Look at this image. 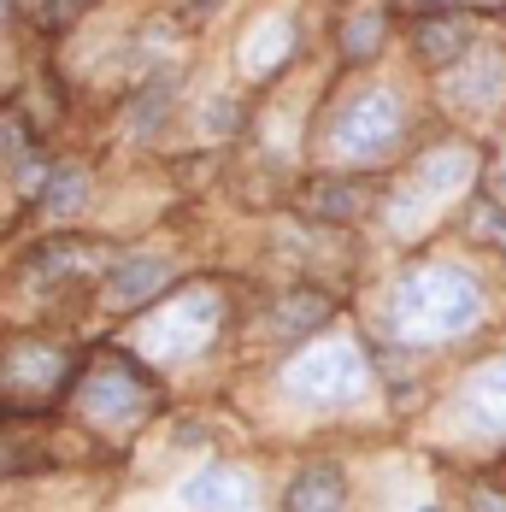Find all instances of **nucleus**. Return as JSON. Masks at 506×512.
I'll return each mask as SVG.
<instances>
[{
  "label": "nucleus",
  "instance_id": "20",
  "mask_svg": "<svg viewBox=\"0 0 506 512\" xmlns=\"http://www.w3.org/2000/svg\"><path fill=\"white\" fill-rule=\"evenodd\" d=\"M477 230H483V242H495L506 254V212L501 206H483V212H477Z\"/></svg>",
  "mask_w": 506,
  "mask_h": 512
},
{
  "label": "nucleus",
  "instance_id": "12",
  "mask_svg": "<svg viewBox=\"0 0 506 512\" xmlns=\"http://www.w3.org/2000/svg\"><path fill=\"white\" fill-rule=\"evenodd\" d=\"M289 512H348V483L336 465H312L289 483Z\"/></svg>",
  "mask_w": 506,
  "mask_h": 512
},
{
  "label": "nucleus",
  "instance_id": "1",
  "mask_svg": "<svg viewBox=\"0 0 506 512\" xmlns=\"http://www.w3.org/2000/svg\"><path fill=\"white\" fill-rule=\"evenodd\" d=\"M477 318H483V289L465 265H448V259L406 271L389 295V330L412 348L459 342Z\"/></svg>",
  "mask_w": 506,
  "mask_h": 512
},
{
  "label": "nucleus",
  "instance_id": "21",
  "mask_svg": "<svg viewBox=\"0 0 506 512\" xmlns=\"http://www.w3.org/2000/svg\"><path fill=\"white\" fill-rule=\"evenodd\" d=\"M477 512H506V495H477Z\"/></svg>",
  "mask_w": 506,
  "mask_h": 512
},
{
  "label": "nucleus",
  "instance_id": "13",
  "mask_svg": "<svg viewBox=\"0 0 506 512\" xmlns=\"http://www.w3.org/2000/svg\"><path fill=\"white\" fill-rule=\"evenodd\" d=\"M165 283H171V265H165V259L142 254V259H118V265H112V301H118V307L153 301Z\"/></svg>",
  "mask_w": 506,
  "mask_h": 512
},
{
  "label": "nucleus",
  "instance_id": "22",
  "mask_svg": "<svg viewBox=\"0 0 506 512\" xmlns=\"http://www.w3.org/2000/svg\"><path fill=\"white\" fill-rule=\"evenodd\" d=\"M418 512H436V507H418Z\"/></svg>",
  "mask_w": 506,
  "mask_h": 512
},
{
  "label": "nucleus",
  "instance_id": "5",
  "mask_svg": "<svg viewBox=\"0 0 506 512\" xmlns=\"http://www.w3.org/2000/svg\"><path fill=\"white\" fill-rule=\"evenodd\" d=\"M401 142V101L395 89H365L342 106L336 130H330V154L348 159V165H371Z\"/></svg>",
  "mask_w": 506,
  "mask_h": 512
},
{
  "label": "nucleus",
  "instance_id": "18",
  "mask_svg": "<svg viewBox=\"0 0 506 512\" xmlns=\"http://www.w3.org/2000/svg\"><path fill=\"white\" fill-rule=\"evenodd\" d=\"M0 171H6V177L30 171V165H24V130H18L12 118H0Z\"/></svg>",
  "mask_w": 506,
  "mask_h": 512
},
{
  "label": "nucleus",
  "instance_id": "6",
  "mask_svg": "<svg viewBox=\"0 0 506 512\" xmlns=\"http://www.w3.org/2000/svg\"><path fill=\"white\" fill-rule=\"evenodd\" d=\"M77 412L89 424H136L148 412V389L130 365H101L95 377H83L77 389Z\"/></svg>",
  "mask_w": 506,
  "mask_h": 512
},
{
  "label": "nucleus",
  "instance_id": "15",
  "mask_svg": "<svg viewBox=\"0 0 506 512\" xmlns=\"http://www.w3.org/2000/svg\"><path fill=\"white\" fill-rule=\"evenodd\" d=\"M418 48L430 53V59H442V65H454V59H465V48H471V24H465V18L424 24V30H418Z\"/></svg>",
  "mask_w": 506,
  "mask_h": 512
},
{
  "label": "nucleus",
  "instance_id": "7",
  "mask_svg": "<svg viewBox=\"0 0 506 512\" xmlns=\"http://www.w3.org/2000/svg\"><path fill=\"white\" fill-rule=\"evenodd\" d=\"M459 424L471 436H489V442L506 436V354L483 359L465 377V389H459Z\"/></svg>",
  "mask_w": 506,
  "mask_h": 512
},
{
  "label": "nucleus",
  "instance_id": "10",
  "mask_svg": "<svg viewBox=\"0 0 506 512\" xmlns=\"http://www.w3.org/2000/svg\"><path fill=\"white\" fill-rule=\"evenodd\" d=\"M301 42V30H295V18L289 12H265L259 24H253L248 36H242V53H236V65L248 71V77H271L289 53Z\"/></svg>",
  "mask_w": 506,
  "mask_h": 512
},
{
  "label": "nucleus",
  "instance_id": "11",
  "mask_svg": "<svg viewBox=\"0 0 506 512\" xmlns=\"http://www.w3.org/2000/svg\"><path fill=\"white\" fill-rule=\"evenodd\" d=\"M53 377H65V354L48 342H18V354L0 371L6 389H53Z\"/></svg>",
  "mask_w": 506,
  "mask_h": 512
},
{
  "label": "nucleus",
  "instance_id": "14",
  "mask_svg": "<svg viewBox=\"0 0 506 512\" xmlns=\"http://www.w3.org/2000/svg\"><path fill=\"white\" fill-rule=\"evenodd\" d=\"M330 318V295H312V289H295V295H283L277 301V312H271V330L277 336H301V330H312V324H324Z\"/></svg>",
  "mask_w": 506,
  "mask_h": 512
},
{
  "label": "nucleus",
  "instance_id": "8",
  "mask_svg": "<svg viewBox=\"0 0 506 512\" xmlns=\"http://www.w3.org/2000/svg\"><path fill=\"white\" fill-rule=\"evenodd\" d=\"M506 89V53H465V59H454L448 71H442V95L454 106H465V112H477V106H495Z\"/></svg>",
  "mask_w": 506,
  "mask_h": 512
},
{
  "label": "nucleus",
  "instance_id": "16",
  "mask_svg": "<svg viewBox=\"0 0 506 512\" xmlns=\"http://www.w3.org/2000/svg\"><path fill=\"white\" fill-rule=\"evenodd\" d=\"M83 195H89V177L71 165V171H53L48 189H42V206H48L53 218H65V212H77L83 206Z\"/></svg>",
  "mask_w": 506,
  "mask_h": 512
},
{
  "label": "nucleus",
  "instance_id": "3",
  "mask_svg": "<svg viewBox=\"0 0 506 512\" xmlns=\"http://www.w3.org/2000/svg\"><path fill=\"white\" fill-rule=\"evenodd\" d=\"M218 324H224V301L212 289H189V295H171L153 318L136 324V348L153 365H183V359H201L212 348Z\"/></svg>",
  "mask_w": 506,
  "mask_h": 512
},
{
  "label": "nucleus",
  "instance_id": "19",
  "mask_svg": "<svg viewBox=\"0 0 506 512\" xmlns=\"http://www.w3.org/2000/svg\"><path fill=\"white\" fill-rule=\"evenodd\" d=\"M318 212H330V218H354V212H359V195H354V189L342 195L336 183H324V195H318Z\"/></svg>",
  "mask_w": 506,
  "mask_h": 512
},
{
  "label": "nucleus",
  "instance_id": "2",
  "mask_svg": "<svg viewBox=\"0 0 506 512\" xmlns=\"http://www.w3.org/2000/svg\"><path fill=\"white\" fill-rule=\"evenodd\" d=\"M365 389H371V371H365V354L354 342H318V348H301L283 365V395L312 412L354 407Z\"/></svg>",
  "mask_w": 506,
  "mask_h": 512
},
{
  "label": "nucleus",
  "instance_id": "9",
  "mask_svg": "<svg viewBox=\"0 0 506 512\" xmlns=\"http://www.w3.org/2000/svg\"><path fill=\"white\" fill-rule=\"evenodd\" d=\"M183 507L189 512H248L253 507V477L236 465H206L183 483Z\"/></svg>",
  "mask_w": 506,
  "mask_h": 512
},
{
  "label": "nucleus",
  "instance_id": "4",
  "mask_svg": "<svg viewBox=\"0 0 506 512\" xmlns=\"http://www.w3.org/2000/svg\"><path fill=\"white\" fill-rule=\"evenodd\" d=\"M477 177V154H465V148H436V154L418 159V171L406 177V189H395V201H389V224L395 230H418L430 212L442 201H454L459 189Z\"/></svg>",
  "mask_w": 506,
  "mask_h": 512
},
{
  "label": "nucleus",
  "instance_id": "17",
  "mask_svg": "<svg viewBox=\"0 0 506 512\" xmlns=\"http://www.w3.org/2000/svg\"><path fill=\"white\" fill-rule=\"evenodd\" d=\"M377 48H383V12H359V18H348L342 53H348V59H371Z\"/></svg>",
  "mask_w": 506,
  "mask_h": 512
}]
</instances>
